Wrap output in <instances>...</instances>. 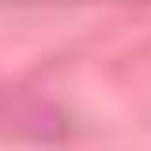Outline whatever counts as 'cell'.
Masks as SVG:
<instances>
[{"instance_id": "obj_1", "label": "cell", "mask_w": 151, "mask_h": 151, "mask_svg": "<svg viewBox=\"0 0 151 151\" xmlns=\"http://www.w3.org/2000/svg\"><path fill=\"white\" fill-rule=\"evenodd\" d=\"M0 129L23 140H60L64 113L34 91H0Z\"/></svg>"}]
</instances>
